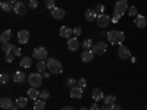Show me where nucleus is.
<instances>
[{
    "label": "nucleus",
    "instance_id": "nucleus-50",
    "mask_svg": "<svg viewBox=\"0 0 147 110\" xmlns=\"http://www.w3.org/2000/svg\"><path fill=\"white\" fill-rule=\"evenodd\" d=\"M12 110H19V107H18V106H15V107H13V109H12Z\"/></svg>",
    "mask_w": 147,
    "mask_h": 110
},
{
    "label": "nucleus",
    "instance_id": "nucleus-14",
    "mask_svg": "<svg viewBox=\"0 0 147 110\" xmlns=\"http://www.w3.org/2000/svg\"><path fill=\"white\" fill-rule=\"evenodd\" d=\"M91 97H93V100L94 101H100V100H103L105 99V94H103V91L100 90V88H94L93 91H91Z\"/></svg>",
    "mask_w": 147,
    "mask_h": 110
},
{
    "label": "nucleus",
    "instance_id": "nucleus-39",
    "mask_svg": "<svg viewBox=\"0 0 147 110\" xmlns=\"http://www.w3.org/2000/svg\"><path fill=\"white\" fill-rule=\"evenodd\" d=\"M7 81H9V75H6V73H2V76H0V82L6 84Z\"/></svg>",
    "mask_w": 147,
    "mask_h": 110
},
{
    "label": "nucleus",
    "instance_id": "nucleus-9",
    "mask_svg": "<svg viewBox=\"0 0 147 110\" xmlns=\"http://www.w3.org/2000/svg\"><path fill=\"white\" fill-rule=\"evenodd\" d=\"M118 56H119L121 59H124V60L131 59V52H129V48L125 47L124 44H121V46L118 47Z\"/></svg>",
    "mask_w": 147,
    "mask_h": 110
},
{
    "label": "nucleus",
    "instance_id": "nucleus-43",
    "mask_svg": "<svg viewBox=\"0 0 147 110\" xmlns=\"http://www.w3.org/2000/svg\"><path fill=\"white\" fill-rule=\"evenodd\" d=\"M90 110H100V107H99V104H97V101L91 104V109H90Z\"/></svg>",
    "mask_w": 147,
    "mask_h": 110
},
{
    "label": "nucleus",
    "instance_id": "nucleus-48",
    "mask_svg": "<svg viewBox=\"0 0 147 110\" xmlns=\"http://www.w3.org/2000/svg\"><path fill=\"white\" fill-rule=\"evenodd\" d=\"M7 2H10V3H13V5H15V3H18V2H19V0H7Z\"/></svg>",
    "mask_w": 147,
    "mask_h": 110
},
{
    "label": "nucleus",
    "instance_id": "nucleus-44",
    "mask_svg": "<svg viewBox=\"0 0 147 110\" xmlns=\"http://www.w3.org/2000/svg\"><path fill=\"white\" fill-rule=\"evenodd\" d=\"M100 110H112V106H109V104H105L103 107H100Z\"/></svg>",
    "mask_w": 147,
    "mask_h": 110
},
{
    "label": "nucleus",
    "instance_id": "nucleus-7",
    "mask_svg": "<svg viewBox=\"0 0 147 110\" xmlns=\"http://www.w3.org/2000/svg\"><path fill=\"white\" fill-rule=\"evenodd\" d=\"M0 106H2V109H5V110H12L16 106V103L12 100L10 97H3V99L0 100Z\"/></svg>",
    "mask_w": 147,
    "mask_h": 110
},
{
    "label": "nucleus",
    "instance_id": "nucleus-13",
    "mask_svg": "<svg viewBox=\"0 0 147 110\" xmlns=\"http://www.w3.org/2000/svg\"><path fill=\"white\" fill-rule=\"evenodd\" d=\"M13 12H15L16 15H19V16L25 15V13H27V6H25V3H21V2L15 3V6H13Z\"/></svg>",
    "mask_w": 147,
    "mask_h": 110
},
{
    "label": "nucleus",
    "instance_id": "nucleus-34",
    "mask_svg": "<svg viewBox=\"0 0 147 110\" xmlns=\"http://www.w3.org/2000/svg\"><path fill=\"white\" fill-rule=\"evenodd\" d=\"M137 13H138V10H137L136 6H131V7L128 9V15H129V16H137Z\"/></svg>",
    "mask_w": 147,
    "mask_h": 110
},
{
    "label": "nucleus",
    "instance_id": "nucleus-8",
    "mask_svg": "<svg viewBox=\"0 0 147 110\" xmlns=\"http://www.w3.org/2000/svg\"><path fill=\"white\" fill-rule=\"evenodd\" d=\"M110 22H112V18H110L109 15H106V13L97 16V25H99L100 28H106Z\"/></svg>",
    "mask_w": 147,
    "mask_h": 110
},
{
    "label": "nucleus",
    "instance_id": "nucleus-5",
    "mask_svg": "<svg viewBox=\"0 0 147 110\" xmlns=\"http://www.w3.org/2000/svg\"><path fill=\"white\" fill-rule=\"evenodd\" d=\"M28 82H30L31 87L38 88L41 85V82H43V75L40 72H34V73H31V75L28 76Z\"/></svg>",
    "mask_w": 147,
    "mask_h": 110
},
{
    "label": "nucleus",
    "instance_id": "nucleus-22",
    "mask_svg": "<svg viewBox=\"0 0 147 110\" xmlns=\"http://www.w3.org/2000/svg\"><path fill=\"white\" fill-rule=\"evenodd\" d=\"M71 97L72 99H81L82 97V88H80V87H74V88H71Z\"/></svg>",
    "mask_w": 147,
    "mask_h": 110
},
{
    "label": "nucleus",
    "instance_id": "nucleus-41",
    "mask_svg": "<svg viewBox=\"0 0 147 110\" xmlns=\"http://www.w3.org/2000/svg\"><path fill=\"white\" fill-rule=\"evenodd\" d=\"M12 53H13L15 56H19V57H21V54H22L21 48H19V47H16V46H15V48H13V52H12Z\"/></svg>",
    "mask_w": 147,
    "mask_h": 110
},
{
    "label": "nucleus",
    "instance_id": "nucleus-20",
    "mask_svg": "<svg viewBox=\"0 0 147 110\" xmlns=\"http://www.w3.org/2000/svg\"><path fill=\"white\" fill-rule=\"evenodd\" d=\"M12 38V31L10 30H6L0 34V43H9Z\"/></svg>",
    "mask_w": 147,
    "mask_h": 110
},
{
    "label": "nucleus",
    "instance_id": "nucleus-19",
    "mask_svg": "<svg viewBox=\"0 0 147 110\" xmlns=\"http://www.w3.org/2000/svg\"><path fill=\"white\" fill-rule=\"evenodd\" d=\"M31 65H32V59L31 57H28V56H24V57H21V62H19V66L21 68H31Z\"/></svg>",
    "mask_w": 147,
    "mask_h": 110
},
{
    "label": "nucleus",
    "instance_id": "nucleus-2",
    "mask_svg": "<svg viewBox=\"0 0 147 110\" xmlns=\"http://www.w3.org/2000/svg\"><path fill=\"white\" fill-rule=\"evenodd\" d=\"M107 41L110 43V44H118V46H121L122 43L125 41V34L122 32V31H109L107 32Z\"/></svg>",
    "mask_w": 147,
    "mask_h": 110
},
{
    "label": "nucleus",
    "instance_id": "nucleus-46",
    "mask_svg": "<svg viewBox=\"0 0 147 110\" xmlns=\"http://www.w3.org/2000/svg\"><path fill=\"white\" fill-rule=\"evenodd\" d=\"M60 110H75V109H74V107H71V106H66V107H62Z\"/></svg>",
    "mask_w": 147,
    "mask_h": 110
},
{
    "label": "nucleus",
    "instance_id": "nucleus-42",
    "mask_svg": "<svg viewBox=\"0 0 147 110\" xmlns=\"http://www.w3.org/2000/svg\"><path fill=\"white\" fill-rule=\"evenodd\" d=\"M119 18H121V16H119L118 13H113V16H112V22H113V23H118V22H119Z\"/></svg>",
    "mask_w": 147,
    "mask_h": 110
},
{
    "label": "nucleus",
    "instance_id": "nucleus-15",
    "mask_svg": "<svg viewBox=\"0 0 147 110\" xmlns=\"http://www.w3.org/2000/svg\"><path fill=\"white\" fill-rule=\"evenodd\" d=\"M93 57H94V53L91 50H84L82 54H81V60H82L84 63H90L91 60H93Z\"/></svg>",
    "mask_w": 147,
    "mask_h": 110
},
{
    "label": "nucleus",
    "instance_id": "nucleus-10",
    "mask_svg": "<svg viewBox=\"0 0 147 110\" xmlns=\"http://www.w3.org/2000/svg\"><path fill=\"white\" fill-rule=\"evenodd\" d=\"M68 50H71V52H75V50H78L80 48V40H78V37H72V38H69L68 40Z\"/></svg>",
    "mask_w": 147,
    "mask_h": 110
},
{
    "label": "nucleus",
    "instance_id": "nucleus-25",
    "mask_svg": "<svg viewBox=\"0 0 147 110\" xmlns=\"http://www.w3.org/2000/svg\"><path fill=\"white\" fill-rule=\"evenodd\" d=\"M13 48H15L13 44H10V43H2V52L3 53H12V52H13Z\"/></svg>",
    "mask_w": 147,
    "mask_h": 110
},
{
    "label": "nucleus",
    "instance_id": "nucleus-31",
    "mask_svg": "<svg viewBox=\"0 0 147 110\" xmlns=\"http://www.w3.org/2000/svg\"><path fill=\"white\" fill-rule=\"evenodd\" d=\"M44 6H46V9L53 10V9L56 7V2H55V0H46V2H44Z\"/></svg>",
    "mask_w": 147,
    "mask_h": 110
},
{
    "label": "nucleus",
    "instance_id": "nucleus-38",
    "mask_svg": "<svg viewBox=\"0 0 147 110\" xmlns=\"http://www.w3.org/2000/svg\"><path fill=\"white\" fill-rule=\"evenodd\" d=\"M85 85H87V81H85L84 78H80V79H78V87L84 90V88H85Z\"/></svg>",
    "mask_w": 147,
    "mask_h": 110
},
{
    "label": "nucleus",
    "instance_id": "nucleus-16",
    "mask_svg": "<svg viewBox=\"0 0 147 110\" xmlns=\"http://www.w3.org/2000/svg\"><path fill=\"white\" fill-rule=\"evenodd\" d=\"M134 23H136V27H137V28H146L147 21H146V18H144L143 15H137L136 19H134Z\"/></svg>",
    "mask_w": 147,
    "mask_h": 110
},
{
    "label": "nucleus",
    "instance_id": "nucleus-12",
    "mask_svg": "<svg viewBox=\"0 0 147 110\" xmlns=\"http://www.w3.org/2000/svg\"><path fill=\"white\" fill-rule=\"evenodd\" d=\"M59 34H60V37H63V38L69 40V38H72V35H74V30L69 28V27H60Z\"/></svg>",
    "mask_w": 147,
    "mask_h": 110
},
{
    "label": "nucleus",
    "instance_id": "nucleus-21",
    "mask_svg": "<svg viewBox=\"0 0 147 110\" xmlns=\"http://www.w3.org/2000/svg\"><path fill=\"white\" fill-rule=\"evenodd\" d=\"M96 12H94V9H87L85 10V13H84V18H85V21L87 22H91V21H94L96 19Z\"/></svg>",
    "mask_w": 147,
    "mask_h": 110
},
{
    "label": "nucleus",
    "instance_id": "nucleus-49",
    "mask_svg": "<svg viewBox=\"0 0 147 110\" xmlns=\"http://www.w3.org/2000/svg\"><path fill=\"white\" fill-rule=\"evenodd\" d=\"M80 110H90V109H87V107H81Z\"/></svg>",
    "mask_w": 147,
    "mask_h": 110
},
{
    "label": "nucleus",
    "instance_id": "nucleus-27",
    "mask_svg": "<svg viewBox=\"0 0 147 110\" xmlns=\"http://www.w3.org/2000/svg\"><path fill=\"white\" fill-rule=\"evenodd\" d=\"M13 3H10V2H2V5H0V7H2V10H5V12H9V10H13Z\"/></svg>",
    "mask_w": 147,
    "mask_h": 110
},
{
    "label": "nucleus",
    "instance_id": "nucleus-30",
    "mask_svg": "<svg viewBox=\"0 0 147 110\" xmlns=\"http://www.w3.org/2000/svg\"><path fill=\"white\" fill-rule=\"evenodd\" d=\"M93 41L91 40H85V41H82L81 43V47L84 48V50H91V48H93Z\"/></svg>",
    "mask_w": 147,
    "mask_h": 110
},
{
    "label": "nucleus",
    "instance_id": "nucleus-32",
    "mask_svg": "<svg viewBox=\"0 0 147 110\" xmlns=\"http://www.w3.org/2000/svg\"><path fill=\"white\" fill-rule=\"evenodd\" d=\"M103 10H105V6L102 5V3H99L96 7H94V12H96V15L97 16H100V15H103Z\"/></svg>",
    "mask_w": 147,
    "mask_h": 110
},
{
    "label": "nucleus",
    "instance_id": "nucleus-1",
    "mask_svg": "<svg viewBox=\"0 0 147 110\" xmlns=\"http://www.w3.org/2000/svg\"><path fill=\"white\" fill-rule=\"evenodd\" d=\"M46 63H47V70L50 72V73L59 75V73H62V72H63V66H62V63H60L59 60L53 59V57H49V59L46 60Z\"/></svg>",
    "mask_w": 147,
    "mask_h": 110
},
{
    "label": "nucleus",
    "instance_id": "nucleus-4",
    "mask_svg": "<svg viewBox=\"0 0 147 110\" xmlns=\"http://www.w3.org/2000/svg\"><path fill=\"white\" fill-rule=\"evenodd\" d=\"M127 9H129L128 7V0H118V2L115 3L113 13H118L119 16H122V15L127 13Z\"/></svg>",
    "mask_w": 147,
    "mask_h": 110
},
{
    "label": "nucleus",
    "instance_id": "nucleus-24",
    "mask_svg": "<svg viewBox=\"0 0 147 110\" xmlns=\"http://www.w3.org/2000/svg\"><path fill=\"white\" fill-rule=\"evenodd\" d=\"M25 73L24 72H21V70H18V72H15V75H13V79H15V82H18V84H22L24 81H25Z\"/></svg>",
    "mask_w": 147,
    "mask_h": 110
},
{
    "label": "nucleus",
    "instance_id": "nucleus-6",
    "mask_svg": "<svg viewBox=\"0 0 147 110\" xmlns=\"http://www.w3.org/2000/svg\"><path fill=\"white\" fill-rule=\"evenodd\" d=\"M107 50V44L105 41H99V43H96L91 48V52L94 53V56H103Z\"/></svg>",
    "mask_w": 147,
    "mask_h": 110
},
{
    "label": "nucleus",
    "instance_id": "nucleus-3",
    "mask_svg": "<svg viewBox=\"0 0 147 110\" xmlns=\"http://www.w3.org/2000/svg\"><path fill=\"white\" fill-rule=\"evenodd\" d=\"M32 57L37 59L38 62H41V60H47L49 59V52L46 47H35L34 52H32Z\"/></svg>",
    "mask_w": 147,
    "mask_h": 110
},
{
    "label": "nucleus",
    "instance_id": "nucleus-33",
    "mask_svg": "<svg viewBox=\"0 0 147 110\" xmlns=\"http://www.w3.org/2000/svg\"><path fill=\"white\" fill-rule=\"evenodd\" d=\"M66 87H69V88L78 87V81H77V79H74V78H69V79L66 81Z\"/></svg>",
    "mask_w": 147,
    "mask_h": 110
},
{
    "label": "nucleus",
    "instance_id": "nucleus-28",
    "mask_svg": "<svg viewBox=\"0 0 147 110\" xmlns=\"http://www.w3.org/2000/svg\"><path fill=\"white\" fill-rule=\"evenodd\" d=\"M103 101H105V104L113 106V104H116V97L115 95H106L105 99H103Z\"/></svg>",
    "mask_w": 147,
    "mask_h": 110
},
{
    "label": "nucleus",
    "instance_id": "nucleus-47",
    "mask_svg": "<svg viewBox=\"0 0 147 110\" xmlns=\"http://www.w3.org/2000/svg\"><path fill=\"white\" fill-rule=\"evenodd\" d=\"M49 75H50V72L46 70V72H44V78H49Z\"/></svg>",
    "mask_w": 147,
    "mask_h": 110
},
{
    "label": "nucleus",
    "instance_id": "nucleus-23",
    "mask_svg": "<svg viewBox=\"0 0 147 110\" xmlns=\"http://www.w3.org/2000/svg\"><path fill=\"white\" fill-rule=\"evenodd\" d=\"M46 109V100L37 99L34 100V110H44Z\"/></svg>",
    "mask_w": 147,
    "mask_h": 110
},
{
    "label": "nucleus",
    "instance_id": "nucleus-51",
    "mask_svg": "<svg viewBox=\"0 0 147 110\" xmlns=\"http://www.w3.org/2000/svg\"><path fill=\"white\" fill-rule=\"evenodd\" d=\"M28 2H30V0H28Z\"/></svg>",
    "mask_w": 147,
    "mask_h": 110
},
{
    "label": "nucleus",
    "instance_id": "nucleus-45",
    "mask_svg": "<svg viewBox=\"0 0 147 110\" xmlns=\"http://www.w3.org/2000/svg\"><path fill=\"white\" fill-rule=\"evenodd\" d=\"M112 110H122V107H121L119 104H113V106H112Z\"/></svg>",
    "mask_w": 147,
    "mask_h": 110
},
{
    "label": "nucleus",
    "instance_id": "nucleus-11",
    "mask_svg": "<svg viewBox=\"0 0 147 110\" xmlns=\"http://www.w3.org/2000/svg\"><path fill=\"white\" fill-rule=\"evenodd\" d=\"M18 41H19L21 44H27V43L30 41V32H28L27 30H21V31L18 32Z\"/></svg>",
    "mask_w": 147,
    "mask_h": 110
},
{
    "label": "nucleus",
    "instance_id": "nucleus-17",
    "mask_svg": "<svg viewBox=\"0 0 147 110\" xmlns=\"http://www.w3.org/2000/svg\"><path fill=\"white\" fill-rule=\"evenodd\" d=\"M52 16H53L55 19H63V18H65V10H63L62 7H55V9L52 10Z\"/></svg>",
    "mask_w": 147,
    "mask_h": 110
},
{
    "label": "nucleus",
    "instance_id": "nucleus-35",
    "mask_svg": "<svg viewBox=\"0 0 147 110\" xmlns=\"http://www.w3.org/2000/svg\"><path fill=\"white\" fill-rule=\"evenodd\" d=\"M49 97H50V93H49L47 90H43V91H40V99H41V100H47Z\"/></svg>",
    "mask_w": 147,
    "mask_h": 110
},
{
    "label": "nucleus",
    "instance_id": "nucleus-40",
    "mask_svg": "<svg viewBox=\"0 0 147 110\" xmlns=\"http://www.w3.org/2000/svg\"><path fill=\"white\" fill-rule=\"evenodd\" d=\"M81 34H82V30H81V27L74 28V37H78V35H81Z\"/></svg>",
    "mask_w": 147,
    "mask_h": 110
},
{
    "label": "nucleus",
    "instance_id": "nucleus-37",
    "mask_svg": "<svg viewBox=\"0 0 147 110\" xmlns=\"http://www.w3.org/2000/svg\"><path fill=\"white\" fill-rule=\"evenodd\" d=\"M13 57H15V54H13V53H6L5 60H6L7 63H12V62H13Z\"/></svg>",
    "mask_w": 147,
    "mask_h": 110
},
{
    "label": "nucleus",
    "instance_id": "nucleus-18",
    "mask_svg": "<svg viewBox=\"0 0 147 110\" xmlns=\"http://www.w3.org/2000/svg\"><path fill=\"white\" fill-rule=\"evenodd\" d=\"M27 97H28L30 100H37V99H40V91H37V88L31 87L27 91Z\"/></svg>",
    "mask_w": 147,
    "mask_h": 110
},
{
    "label": "nucleus",
    "instance_id": "nucleus-29",
    "mask_svg": "<svg viewBox=\"0 0 147 110\" xmlns=\"http://www.w3.org/2000/svg\"><path fill=\"white\" fill-rule=\"evenodd\" d=\"M37 70H38L40 73H44L47 70V63L44 62V60H41V62L37 63Z\"/></svg>",
    "mask_w": 147,
    "mask_h": 110
},
{
    "label": "nucleus",
    "instance_id": "nucleus-36",
    "mask_svg": "<svg viewBox=\"0 0 147 110\" xmlns=\"http://www.w3.org/2000/svg\"><path fill=\"white\" fill-rule=\"evenodd\" d=\"M37 6H38V0H30L28 2V7L30 9H37Z\"/></svg>",
    "mask_w": 147,
    "mask_h": 110
},
{
    "label": "nucleus",
    "instance_id": "nucleus-26",
    "mask_svg": "<svg viewBox=\"0 0 147 110\" xmlns=\"http://www.w3.org/2000/svg\"><path fill=\"white\" fill-rule=\"evenodd\" d=\"M16 106L19 107V109H24L27 104H28V97H19V99H16Z\"/></svg>",
    "mask_w": 147,
    "mask_h": 110
}]
</instances>
